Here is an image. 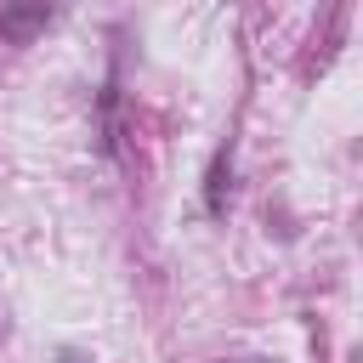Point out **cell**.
Wrapping results in <instances>:
<instances>
[{
	"label": "cell",
	"instance_id": "cell-1",
	"mask_svg": "<svg viewBox=\"0 0 363 363\" xmlns=\"http://www.w3.org/2000/svg\"><path fill=\"white\" fill-rule=\"evenodd\" d=\"M51 11H57V0H6V6H0V34H6L11 45H28V40L51 23Z\"/></svg>",
	"mask_w": 363,
	"mask_h": 363
}]
</instances>
